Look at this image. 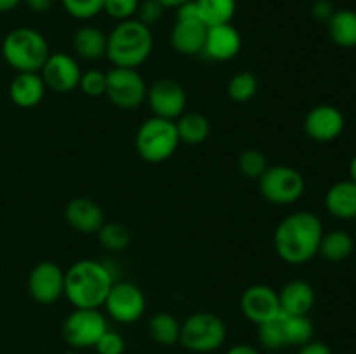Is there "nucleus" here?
I'll return each mask as SVG.
<instances>
[{
  "label": "nucleus",
  "instance_id": "1",
  "mask_svg": "<svg viewBox=\"0 0 356 354\" xmlns=\"http://www.w3.org/2000/svg\"><path fill=\"white\" fill-rule=\"evenodd\" d=\"M323 224L308 210L292 212L280 221L273 235L277 255L289 266H302L318 255Z\"/></svg>",
  "mask_w": 356,
  "mask_h": 354
},
{
  "label": "nucleus",
  "instance_id": "2",
  "mask_svg": "<svg viewBox=\"0 0 356 354\" xmlns=\"http://www.w3.org/2000/svg\"><path fill=\"white\" fill-rule=\"evenodd\" d=\"M115 283L113 273L104 262L76 260L65 273V297L73 307L99 309Z\"/></svg>",
  "mask_w": 356,
  "mask_h": 354
},
{
  "label": "nucleus",
  "instance_id": "3",
  "mask_svg": "<svg viewBox=\"0 0 356 354\" xmlns=\"http://www.w3.org/2000/svg\"><path fill=\"white\" fill-rule=\"evenodd\" d=\"M155 38L152 28L136 17L120 21L108 33L106 58L113 68L138 69L145 65L153 52Z\"/></svg>",
  "mask_w": 356,
  "mask_h": 354
},
{
  "label": "nucleus",
  "instance_id": "4",
  "mask_svg": "<svg viewBox=\"0 0 356 354\" xmlns=\"http://www.w3.org/2000/svg\"><path fill=\"white\" fill-rule=\"evenodd\" d=\"M49 54L47 38L35 28H14L2 40L3 61L16 73H40Z\"/></svg>",
  "mask_w": 356,
  "mask_h": 354
},
{
  "label": "nucleus",
  "instance_id": "5",
  "mask_svg": "<svg viewBox=\"0 0 356 354\" xmlns=\"http://www.w3.org/2000/svg\"><path fill=\"white\" fill-rule=\"evenodd\" d=\"M136 149L148 163H163L176 153L179 146L176 121L160 117H149L136 132Z\"/></svg>",
  "mask_w": 356,
  "mask_h": 354
},
{
  "label": "nucleus",
  "instance_id": "6",
  "mask_svg": "<svg viewBox=\"0 0 356 354\" xmlns=\"http://www.w3.org/2000/svg\"><path fill=\"white\" fill-rule=\"evenodd\" d=\"M226 325L218 314L209 311L193 312L181 323L179 344L191 353H214L225 344Z\"/></svg>",
  "mask_w": 356,
  "mask_h": 354
},
{
  "label": "nucleus",
  "instance_id": "7",
  "mask_svg": "<svg viewBox=\"0 0 356 354\" xmlns=\"http://www.w3.org/2000/svg\"><path fill=\"white\" fill-rule=\"evenodd\" d=\"M207 37V26L198 16L193 0L176 7V19L170 28V47L181 56L202 54Z\"/></svg>",
  "mask_w": 356,
  "mask_h": 354
},
{
  "label": "nucleus",
  "instance_id": "8",
  "mask_svg": "<svg viewBox=\"0 0 356 354\" xmlns=\"http://www.w3.org/2000/svg\"><path fill=\"white\" fill-rule=\"evenodd\" d=\"M257 183H259V191L264 200L273 205H280V207L296 203L306 189L302 174L289 165L268 167Z\"/></svg>",
  "mask_w": 356,
  "mask_h": 354
},
{
  "label": "nucleus",
  "instance_id": "9",
  "mask_svg": "<svg viewBox=\"0 0 356 354\" xmlns=\"http://www.w3.org/2000/svg\"><path fill=\"white\" fill-rule=\"evenodd\" d=\"M108 330L106 316L99 309L73 307L61 325V335L72 349H89Z\"/></svg>",
  "mask_w": 356,
  "mask_h": 354
},
{
  "label": "nucleus",
  "instance_id": "10",
  "mask_svg": "<svg viewBox=\"0 0 356 354\" xmlns=\"http://www.w3.org/2000/svg\"><path fill=\"white\" fill-rule=\"evenodd\" d=\"M148 85L138 69L111 68L106 73V94L113 106L131 111L146 101Z\"/></svg>",
  "mask_w": 356,
  "mask_h": 354
},
{
  "label": "nucleus",
  "instance_id": "11",
  "mask_svg": "<svg viewBox=\"0 0 356 354\" xmlns=\"http://www.w3.org/2000/svg\"><path fill=\"white\" fill-rule=\"evenodd\" d=\"M103 307L113 321L132 325L145 314L146 298L138 285L131 281H115Z\"/></svg>",
  "mask_w": 356,
  "mask_h": 354
},
{
  "label": "nucleus",
  "instance_id": "12",
  "mask_svg": "<svg viewBox=\"0 0 356 354\" xmlns=\"http://www.w3.org/2000/svg\"><path fill=\"white\" fill-rule=\"evenodd\" d=\"M146 103L153 117L176 121L186 111L188 96L184 87L174 78H159L148 87Z\"/></svg>",
  "mask_w": 356,
  "mask_h": 354
},
{
  "label": "nucleus",
  "instance_id": "13",
  "mask_svg": "<svg viewBox=\"0 0 356 354\" xmlns=\"http://www.w3.org/2000/svg\"><path fill=\"white\" fill-rule=\"evenodd\" d=\"M28 292L37 304H56L65 295V271L51 260H42L28 274Z\"/></svg>",
  "mask_w": 356,
  "mask_h": 354
},
{
  "label": "nucleus",
  "instance_id": "14",
  "mask_svg": "<svg viewBox=\"0 0 356 354\" xmlns=\"http://www.w3.org/2000/svg\"><path fill=\"white\" fill-rule=\"evenodd\" d=\"M82 68L73 56L66 52H52L40 69L45 87L56 94H68L79 89Z\"/></svg>",
  "mask_w": 356,
  "mask_h": 354
},
{
  "label": "nucleus",
  "instance_id": "15",
  "mask_svg": "<svg viewBox=\"0 0 356 354\" xmlns=\"http://www.w3.org/2000/svg\"><path fill=\"white\" fill-rule=\"evenodd\" d=\"M240 311L254 325H263L278 318L282 314L278 292L263 283L245 288L240 297Z\"/></svg>",
  "mask_w": 356,
  "mask_h": 354
},
{
  "label": "nucleus",
  "instance_id": "16",
  "mask_svg": "<svg viewBox=\"0 0 356 354\" xmlns=\"http://www.w3.org/2000/svg\"><path fill=\"white\" fill-rule=\"evenodd\" d=\"M302 127L312 141H336L344 130V115L332 104H318L306 113Z\"/></svg>",
  "mask_w": 356,
  "mask_h": 354
},
{
  "label": "nucleus",
  "instance_id": "17",
  "mask_svg": "<svg viewBox=\"0 0 356 354\" xmlns=\"http://www.w3.org/2000/svg\"><path fill=\"white\" fill-rule=\"evenodd\" d=\"M240 51H242V37L232 23L207 28V37H205L204 51H202L204 58L225 62L235 59Z\"/></svg>",
  "mask_w": 356,
  "mask_h": 354
},
{
  "label": "nucleus",
  "instance_id": "18",
  "mask_svg": "<svg viewBox=\"0 0 356 354\" xmlns=\"http://www.w3.org/2000/svg\"><path fill=\"white\" fill-rule=\"evenodd\" d=\"M65 219L70 228L82 235H92L104 224V212L99 203L90 198H73L66 203Z\"/></svg>",
  "mask_w": 356,
  "mask_h": 354
},
{
  "label": "nucleus",
  "instance_id": "19",
  "mask_svg": "<svg viewBox=\"0 0 356 354\" xmlns=\"http://www.w3.org/2000/svg\"><path fill=\"white\" fill-rule=\"evenodd\" d=\"M282 314L308 316L316 302V294L312 285L305 280H292L278 292Z\"/></svg>",
  "mask_w": 356,
  "mask_h": 354
},
{
  "label": "nucleus",
  "instance_id": "20",
  "mask_svg": "<svg viewBox=\"0 0 356 354\" xmlns=\"http://www.w3.org/2000/svg\"><path fill=\"white\" fill-rule=\"evenodd\" d=\"M47 87L40 73H16L9 83V97L17 108L30 110L44 101Z\"/></svg>",
  "mask_w": 356,
  "mask_h": 354
},
{
  "label": "nucleus",
  "instance_id": "21",
  "mask_svg": "<svg viewBox=\"0 0 356 354\" xmlns=\"http://www.w3.org/2000/svg\"><path fill=\"white\" fill-rule=\"evenodd\" d=\"M108 35L101 28L83 24L75 31L72 40L73 52L83 61H97L106 58Z\"/></svg>",
  "mask_w": 356,
  "mask_h": 354
},
{
  "label": "nucleus",
  "instance_id": "22",
  "mask_svg": "<svg viewBox=\"0 0 356 354\" xmlns=\"http://www.w3.org/2000/svg\"><path fill=\"white\" fill-rule=\"evenodd\" d=\"M325 208L330 215L341 221L356 219V183L339 180L332 184L325 194Z\"/></svg>",
  "mask_w": 356,
  "mask_h": 354
},
{
  "label": "nucleus",
  "instance_id": "23",
  "mask_svg": "<svg viewBox=\"0 0 356 354\" xmlns=\"http://www.w3.org/2000/svg\"><path fill=\"white\" fill-rule=\"evenodd\" d=\"M176 128L181 142L197 146L207 141L211 134V121L198 111H184L176 120Z\"/></svg>",
  "mask_w": 356,
  "mask_h": 354
},
{
  "label": "nucleus",
  "instance_id": "24",
  "mask_svg": "<svg viewBox=\"0 0 356 354\" xmlns=\"http://www.w3.org/2000/svg\"><path fill=\"white\" fill-rule=\"evenodd\" d=\"M330 40L343 49L356 47V12L351 9H341L327 21Z\"/></svg>",
  "mask_w": 356,
  "mask_h": 354
},
{
  "label": "nucleus",
  "instance_id": "25",
  "mask_svg": "<svg viewBox=\"0 0 356 354\" xmlns=\"http://www.w3.org/2000/svg\"><path fill=\"white\" fill-rule=\"evenodd\" d=\"M148 335L159 346H176L179 344L181 323L170 312H155L148 321Z\"/></svg>",
  "mask_w": 356,
  "mask_h": 354
},
{
  "label": "nucleus",
  "instance_id": "26",
  "mask_svg": "<svg viewBox=\"0 0 356 354\" xmlns=\"http://www.w3.org/2000/svg\"><path fill=\"white\" fill-rule=\"evenodd\" d=\"M355 242L350 233L343 229H334L330 233H323L320 242L318 255H322L327 262H343L353 253Z\"/></svg>",
  "mask_w": 356,
  "mask_h": 354
},
{
  "label": "nucleus",
  "instance_id": "27",
  "mask_svg": "<svg viewBox=\"0 0 356 354\" xmlns=\"http://www.w3.org/2000/svg\"><path fill=\"white\" fill-rule=\"evenodd\" d=\"M205 26L232 23L236 14V0H193Z\"/></svg>",
  "mask_w": 356,
  "mask_h": 354
},
{
  "label": "nucleus",
  "instance_id": "28",
  "mask_svg": "<svg viewBox=\"0 0 356 354\" xmlns=\"http://www.w3.org/2000/svg\"><path fill=\"white\" fill-rule=\"evenodd\" d=\"M282 325H284L285 342L287 346L301 347L312 342L315 335V326L308 316H289L282 314Z\"/></svg>",
  "mask_w": 356,
  "mask_h": 354
},
{
  "label": "nucleus",
  "instance_id": "29",
  "mask_svg": "<svg viewBox=\"0 0 356 354\" xmlns=\"http://www.w3.org/2000/svg\"><path fill=\"white\" fill-rule=\"evenodd\" d=\"M259 90V80L252 71H240L229 78L228 96L235 103H249Z\"/></svg>",
  "mask_w": 356,
  "mask_h": 354
},
{
  "label": "nucleus",
  "instance_id": "30",
  "mask_svg": "<svg viewBox=\"0 0 356 354\" xmlns=\"http://www.w3.org/2000/svg\"><path fill=\"white\" fill-rule=\"evenodd\" d=\"M97 236L108 252H124L131 245V231L120 222H104Z\"/></svg>",
  "mask_w": 356,
  "mask_h": 354
},
{
  "label": "nucleus",
  "instance_id": "31",
  "mask_svg": "<svg viewBox=\"0 0 356 354\" xmlns=\"http://www.w3.org/2000/svg\"><path fill=\"white\" fill-rule=\"evenodd\" d=\"M257 339H259L261 346L268 351H280L287 347L284 325H282V314L271 321L257 325Z\"/></svg>",
  "mask_w": 356,
  "mask_h": 354
},
{
  "label": "nucleus",
  "instance_id": "32",
  "mask_svg": "<svg viewBox=\"0 0 356 354\" xmlns=\"http://www.w3.org/2000/svg\"><path fill=\"white\" fill-rule=\"evenodd\" d=\"M268 169V158L261 149H243L238 156V170L247 179H259Z\"/></svg>",
  "mask_w": 356,
  "mask_h": 354
},
{
  "label": "nucleus",
  "instance_id": "33",
  "mask_svg": "<svg viewBox=\"0 0 356 354\" xmlns=\"http://www.w3.org/2000/svg\"><path fill=\"white\" fill-rule=\"evenodd\" d=\"M66 14L79 21H89L103 12L104 0H59Z\"/></svg>",
  "mask_w": 356,
  "mask_h": 354
},
{
  "label": "nucleus",
  "instance_id": "34",
  "mask_svg": "<svg viewBox=\"0 0 356 354\" xmlns=\"http://www.w3.org/2000/svg\"><path fill=\"white\" fill-rule=\"evenodd\" d=\"M79 87L87 97H103L106 94V73L101 69H87L82 73Z\"/></svg>",
  "mask_w": 356,
  "mask_h": 354
},
{
  "label": "nucleus",
  "instance_id": "35",
  "mask_svg": "<svg viewBox=\"0 0 356 354\" xmlns=\"http://www.w3.org/2000/svg\"><path fill=\"white\" fill-rule=\"evenodd\" d=\"M139 0H104L103 12H106L115 21H127L136 17Z\"/></svg>",
  "mask_w": 356,
  "mask_h": 354
},
{
  "label": "nucleus",
  "instance_id": "36",
  "mask_svg": "<svg viewBox=\"0 0 356 354\" xmlns=\"http://www.w3.org/2000/svg\"><path fill=\"white\" fill-rule=\"evenodd\" d=\"M165 7L159 2V0H139L138 12H136V19L141 21L146 26H155L160 23L165 14Z\"/></svg>",
  "mask_w": 356,
  "mask_h": 354
},
{
  "label": "nucleus",
  "instance_id": "37",
  "mask_svg": "<svg viewBox=\"0 0 356 354\" xmlns=\"http://www.w3.org/2000/svg\"><path fill=\"white\" fill-rule=\"evenodd\" d=\"M97 354H124L125 353V339L115 330L108 328L101 335L97 344L94 346Z\"/></svg>",
  "mask_w": 356,
  "mask_h": 354
},
{
  "label": "nucleus",
  "instance_id": "38",
  "mask_svg": "<svg viewBox=\"0 0 356 354\" xmlns=\"http://www.w3.org/2000/svg\"><path fill=\"white\" fill-rule=\"evenodd\" d=\"M336 12L332 2L330 0H315L312 6V16L315 17L316 21H322V23H327V21L332 17V14Z\"/></svg>",
  "mask_w": 356,
  "mask_h": 354
},
{
  "label": "nucleus",
  "instance_id": "39",
  "mask_svg": "<svg viewBox=\"0 0 356 354\" xmlns=\"http://www.w3.org/2000/svg\"><path fill=\"white\" fill-rule=\"evenodd\" d=\"M298 354H332L330 347L325 342H320V340H312V342L305 344V346L299 347Z\"/></svg>",
  "mask_w": 356,
  "mask_h": 354
},
{
  "label": "nucleus",
  "instance_id": "40",
  "mask_svg": "<svg viewBox=\"0 0 356 354\" xmlns=\"http://www.w3.org/2000/svg\"><path fill=\"white\" fill-rule=\"evenodd\" d=\"M56 2H58V0H24V3H26L28 9L35 14L49 12V10L54 7Z\"/></svg>",
  "mask_w": 356,
  "mask_h": 354
},
{
  "label": "nucleus",
  "instance_id": "41",
  "mask_svg": "<svg viewBox=\"0 0 356 354\" xmlns=\"http://www.w3.org/2000/svg\"><path fill=\"white\" fill-rule=\"evenodd\" d=\"M226 354H261L256 347L252 346H247V344H236V346L229 347L226 351Z\"/></svg>",
  "mask_w": 356,
  "mask_h": 354
},
{
  "label": "nucleus",
  "instance_id": "42",
  "mask_svg": "<svg viewBox=\"0 0 356 354\" xmlns=\"http://www.w3.org/2000/svg\"><path fill=\"white\" fill-rule=\"evenodd\" d=\"M23 0H0V14L10 12V10L16 9Z\"/></svg>",
  "mask_w": 356,
  "mask_h": 354
},
{
  "label": "nucleus",
  "instance_id": "43",
  "mask_svg": "<svg viewBox=\"0 0 356 354\" xmlns=\"http://www.w3.org/2000/svg\"><path fill=\"white\" fill-rule=\"evenodd\" d=\"M165 9H176V7L183 6V3L190 2V0H159Z\"/></svg>",
  "mask_w": 356,
  "mask_h": 354
},
{
  "label": "nucleus",
  "instance_id": "44",
  "mask_svg": "<svg viewBox=\"0 0 356 354\" xmlns=\"http://www.w3.org/2000/svg\"><path fill=\"white\" fill-rule=\"evenodd\" d=\"M350 179L356 183V155L353 156V160H351L350 163Z\"/></svg>",
  "mask_w": 356,
  "mask_h": 354
},
{
  "label": "nucleus",
  "instance_id": "45",
  "mask_svg": "<svg viewBox=\"0 0 356 354\" xmlns=\"http://www.w3.org/2000/svg\"><path fill=\"white\" fill-rule=\"evenodd\" d=\"M63 354H82L80 351H68V353H63Z\"/></svg>",
  "mask_w": 356,
  "mask_h": 354
}]
</instances>
